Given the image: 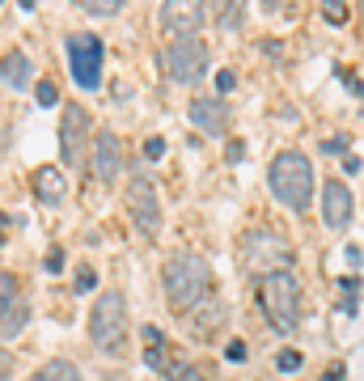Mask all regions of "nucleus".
<instances>
[{"label":"nucleus","mask_w":364,"mask_h":381,"mask_svg":"<svg viewBox=\"0 0 364 381\" xmlns=\"http://www.w3.org/2000/svg\"><path fill=\"white\" fill-rule=\"evenodd\" d=\"M161 284H166V301L170 309L182 318V313H195L212 288V267H207L203 254L195 250H174L161 267Z\"/></svg>","instance_id":"1"},{"label":"nucleus","mask_w":364,"mask_h":381,"mask_svg":"<svg viewBox=\"0 0 364 381\" xmlns=\"http://www.w3.org/2000/svg\"><path fill=\"white\" fill-rule=\"evenodd\" d=\"M254 297H258L263 318L276 326L280 335H292V331H296V322H301V284H296V276H292L288 267L258 276Z\"/></svg>","instance_id":"2"},{"label":"nucleus","mask_w":364,"mask_h":381,"mask_svg":"<svg viewBox=\"0 0 364 381\" xmlns=\"http://www.w3.org/2000/svg\"><path fill=\"white\" fill-rule=\"evenodd\" d=\"M267 182H271V195L292 212H305L309 199H314V166H309V157L296 153V148L276 153L271 170H267Z\"/></svg>","instance_id":"3"},{"label":"nucleus","mask_w":364,"mask_h":381,"mask_svg":"<svg viewBox=\"0 0 364 381\" xmlns=\"http://www.w3.org/2000/svg\"><path fill=\"white\" fill-rule=\"evenodd\" d=\"M89 339L102 348V352H123V339H127V301L123 293H102L97 305L89 309Z\"/></svg>","instance_id":"4"},{"label":"nucleus","mask_w":364,"mask_h":381,"mask_svg":"<svg viewBox=\"0 0 364 381\" xmlns=\"http://www.w3.org/2000/svg\"><path fill=\"white\" fill-rule=\"evenodd\" d=\"M127 212H132V225L144 238H157V229H161V199H157V187H152L148 174H132V182H127Z\"/></svg>","instance_id":"5"},{"label":"nucleus","mask_w":364,"mask_h":381,"mask_svg":"<svg viewBox=\"0 0 364 381\" xmlns=\"http://www.w3.org/2000/svg\"><path fill=\"white\" fill-rule=\"evenodd\" d=\"M102 60H106V47H102L97 34H72L68 38V64H72V81L81 89L102 85Z\"/></svg>","instance_id":"6"},{"label":"nucleus","mask_w":364,"mask_h":381,"mask_svg":"<svg viewBox=\"0 0 364 381\" xmlns=\"http://www.w3.org/2000/svg\"><path fill=\"white\" fill-rule=\"evenodd\" d=\"M166 68L178 85H195L203 72H207V42L187 34V38H174L166 47Z\"/></svg>","instance_id":"7"},{"label":"nucleus","mask_w":364,"mask_h":381,"mask_svg":"<svg viewBox=\"0 0 364 381\" xmlns=\"http://www.w3.org/2000/svg\"><path fill=\"white\" fill-rule=\"evenodd\" d=\"M242 242H246V246H242V258L258 271V276H267V271L288 267V258H292L288 242H284L280 233H271V229H254V233H246Z\"/></svg>","instance_id":"8"},{"label":"nucleus","mask_w":364,"mask_h":381,"mask_svg":"<svg viewBox=\"0 0 364 381\" xmlns=\"http://www.w3.org/2000/svg\"><path fill=\"white\" fill-rule=\"evenodd\" d=\"M93 174L102 182H115V174H123V140L115 136V127L93 136Z\"/></svg>","instance_id":"9"},{"label":"nucleus","mask_w":364,"mask_h":381,"mask_svg":"<svg viewBox=\"0 0 364 381\" xmlns=\"http://www.w3.org/2000/svg\"><path fill=\"white\" fill-rule=\"evenodd\" d=\"M89 132V115L81 106H64V123H60V153H64V166H81V144Z\"/></svg>","instance_id":"10"},{"label":"nucleus","mask_w":364,"mask_h":381,"mask_svg":"<svg viewBox=\"0 0 364 381\" xmlns=\"http://www.w3.org/2000/svg\"><path fill=\"white\" fill-rule=\"evenodd\" d=\"M207 9L203 5H191V0H170V5H161V26L174 34V38H187L203 26Z\"/></svg>","instance_id":"11"},{"label":"nucleus","mask_w":364,"mask_h":381,"mask_svg":"<svg viewBox=\"0 0 364 381\" xmlns=\"http://www.w3.org/2000/svg\"><path fill=\"white\" fill-rule=\"evenodd\" d=\"M351 187L347 182H339V178H331L326 187H322V221L331 225V229H343L347 221H351Z\"/></svg>","instance_id":"12"},{"label":"nucleus","mask_w":364,"mask_h":381,"mask_svg":"<svg viewBox=\"0 0 364 381\" xmlns=\"http://www.w3.org/2000/svg\"><path fill=\"white\" fill-rule=\"evenodd\" d=\"M187 111H191V119H195V123H199L207 136L225 132V119H229V115H225V106H221L216 98H195V102L187 106Z\"/></svg>","instance_id":"13"},{"label":"nucleus","mask_w":364,"mask_h":381,"mask_svg":"<svg viewBox=\"0 0 364 381\" xmlns=\"http://www.w3.org/2000/svg\"><path fill=\"white\" fill-rule=\"evenodd\" d=\"M34 195L47 199V203H64V195H68V178H64L56 166H42V170L34 174Z\"/></svg>","instance_id":"14"},{"label":"nucleus","mask_w":364,"mask_h":381,"mask_svg":"<svg viewBox=\"0 0 364 381\" xmlns=\"http://www.w3.org/2000/svg\"><path fill=\"white\" fill-rule=\"evenodd\" d=\"M0 77H5L13 89H26V85L34 81V68H30V60H26V51H9V56L0 60Z\"/></svg>","instance_id":"15"},{"label":"nucleus","mask_w":364,"mask_h":381,"mask_svg":"<svg viewBox=\"0 0 364 381\" xmlns=\"http://www.w3.org/2000/svg\"><path fill=\"white\" fill-rule=\"evenodd\" d=\"M30 381H81V368L72 360H47Z\"/></svg>","instance_id":"16"},{"label":"nucleus","mask_w":364,"mask_h":381,"mask_svg":"<svg viewBox=\"0 0 364 381\" xmlns=\"http://www.w3.org/2000/svg\"><path fill=\"white\" fill-rule=\"evenodd\" d=\"M144 360L152 368H166V335L157 326H144Z\"/></svg>","instance_id":"17"},{"label":"nucleus","mask_w":364,"mask_h":381,"mask_svg":"<svg viewBox=\"0 0 364 381\" xmlns=\"http://www.w3.org/2000/svg\"><path fill=\"white\" fill-rule=\"evenodd\" d=\"M13 297H17V284H13V276H9V271H0V318H5V313L13 309Z\"/></svg>","instance_id":"18"},{"label":"nucleus","mask_w":364,"mask_h":381,"mask_svg":"<svg viewBox=\"0 0 364 381\" xmlns=\"http://www.w3.org/2000/svg\"><path fill=\"white\" fill-rule=\"evenodd\" d=\"M123 5H119V0H89V5H85V13H93V17H115Z\"/></svg>","instance_id":"19"},{"label":"nucleus","mask_w":364,"mask_h":381,"mask_svg":"<svg viewBox=\"0 0 364 381\" xmlns=\"http://www.w3.org/2000/svg\"><path fill=\"white\" fill-rule=\"evenodd\" d=\"M34 93H38V102H42V106H56V102H60L56 81H38V85H34Z\"/></svg>","instance_id":"20"},{"label":"nucleus","mask_w":364,"mask_h":381,"mask_svg":"<svg viewBox=\"0 0 364 381\" xmlns=\"http://www.w3.org/2000/svg\"><path fill=\"white\" fill-rule=\"evenodd\" d=\"M276 368H280V373H296V368H301V352H292V348H284V352L276 356Z\"/></svg>","instance_id":"21"},{"label":"nucleus","mask_w":364,"mask_h":381,"mask_svg":"<svg viewBox=\"0 0 364 381\" xmlns=\"http://www.w3.org/2000/svg\"><path fill=\"white\" fill-rule=\"evenodd\" d=\"M170 381H207V377H203L195 364H174V368H170Z\"/></svg>","instance_id":"22"},{"label":"nucleus","mask_w":364,"mask_h":381,"mask_svg":"<svg viewBox=\"0 0 364 381\" xmlns=\"http://www.w3.org/2000/svg\"><path fill=\"white\" fill-rule=\"evenodd\" d=\"M13 309H17V313H5V335H9V339L26 326V309H22V305H13Z\"/></svg>","instance_id":"23"},{"label":"nucleus","mask_w":364,"mask_h":381,"mask_svg":"<svg viewBox=\"0 0 364 381\" xmlns=\"http://www.w3.org/2000/svg\"><path fill=\"white\" fill-rule=\"evenodd\" d=\"M322 17H326V22H331V26H343V22H347V9H343V5H339V0H331V5H326V9H322Z\"/></svg>","instance_id":"24"},{"label":"nucleus","mask_w":364,"mask_h":381,"mask_svg":"<svg viewBox=\"0 0 364 381\" xmlns=\"http://www.w3.org/2000/svg\"><path fill=\"white\" fill-rule=\"evenodd\" d=\"M144 157H148V161H161V157H166V140H161V136L144 140Z\"/></svg>","instance_id":"25"},{"label":"nucleus","mask_w":364,"mask_h":381,"mask_svg":"<svg viewBox=\"0 0 364 381\" xmlns=\"http://www.w3.org/2000/svg\"><path fill=\"white\" fill-rule=\"evenodd\" d=\"M93 284H97V276H93L89 267H81V276H77V293H89Z\"/></svg>","instance_id":"26"},{"label":"nucleus","mask_w":364,"mask_h":381,"mask_svg":"<svg viewBox=\"0 0 364 381\" xmlns=\"http://www.w3.org/2000/svg\"><path fill=\"white\" fill-rule=\"evenodd\" d=\"M237 22H242V5H233V9H225V13H221V26H229V30H233Z\"/></svg>","instance_id":"27"},{"label":"nucleus","mask_w":364,"mask_h":381,"mask_svg":"<svg viewBox=\"0 0 364 381\" xmlns=\"http://www.w3.org/2000/svg\"><path fill=\"white\" fill-rule=\"evenodd\" d=\"M233 85H237V77H233L229 68H225V72H216V89H221V93H229Z\"/></svg>","instance_id":"28"},{"label":"nucleus","mask_w":364,"mask_h":381,"mask_svg":"<svg viewBox=\"0 0 364 381\" xmlns=\"http://www.w3.org/2000/svg\"><path fill=\"white\" fill-rule=\"evenodd\" d=\"M225 356H229L233 364H242V360H246V343H237V339H233V343L225 348Z\"/></svg>","instance_id":"29"},{"label":"nucleus","mask_w":364,"mask_h":381,"mask_svg":"<svg viewBox=\"0 0 364 381\" xmlns=\"http://www.w3.org/2000/svg\"><path fill=\"white\" fill-rule=\"evenodd\" d=\"M60 267H64V250L56 246V250H51V254H47V271H60Z\"/></svg>","instance_id":"30"},{"label":"nucleus","mask_w":364,"mask_h":381,"mask_svg":"<svg viewBox=\"0 0 364 381\" xmlns=\"http://www.w3.org/2000/svg\"><path fill=\"white\" fill-rule=\"evenodd\" d=\"M9 377H13V360L0 352V381H9Z\"/></svg>","instance_id":"31"},{"label":"nucleus","mask_w":364,"mask_h":381,"mask_svg":"<svg viewBox=\"0 0 364 381\" xmlns=\"http://www.w3.org/2000/svg\"><path fill=\"white\" fill-rule=\"evenodd\" d=\"M343 174H360V157H351V153L343 157Z\"/></svg>","instance_id":"32"},{"label":"nucleus","mask_w":364,"mask_h":381,"mask_svg":"<svg viewBox=\"0 0 364 381\" xmlns=\"http://www.w3.org/2000/svg\"><path fill=\"white\" fill-rule=\"evenodd\" d=\"M343 144H347V140H343V136H335V140H326V153H343Z\"/></svg>","instance_id":"33"},{"label":"nucleus","mask_w":364,"mask_h":381,"mask_svg":"<svg viewBox=\"0 0 364 381\" xmlns=\"http://www.w3.org/2000/svg\"><path fill=\"white\" fill-rule=\"evenodd\" d=\"M322 381H343V368H339V364H335V368H331V373H326V377H322Z\"/></svg>","instance_id":"34"}]
</instances>
